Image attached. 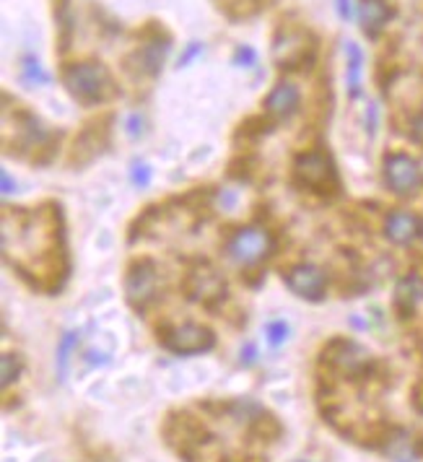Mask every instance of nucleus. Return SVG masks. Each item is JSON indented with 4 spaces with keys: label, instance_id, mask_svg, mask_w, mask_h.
Here are the masks:
<instances>
[{
    "label": "nucleus",
    "instance_id": "nucleus-13",
    "mask_svg": "<svg viewBox=\"0 0 423 462\" xmlns=\"http://www.w3.org/2000/svg\"><path fill=\"white\" fill-rule=\"evenodd\" d=\"M299 88L294 86V84H278V86L267 94V99H265V112L270 115V117L275 119V122H283V119H288L294 112L299 109Z\"/></svg>",
    "mask_w": 423,
    "mask_h": 462
},
{
    "label": "nucleus",
    "instance_id": "nucleus-24",
    "mask_svg": "<svg viewBox=\"0 0 423 462\" xmlns=\"http://www.w3.org/2000/svg\"><path fill=\"white\" fill-rule=\"evenodd\" d=\"M151 182V169L149 164H133V184H138V187H149Z\"/></svg>",
    "mask_w": 423,
    "mask_h": 462
},
{
    "label": "nucleus",
    "instance_id": "nucleus-29",
    "mask_svg": "<svg viewBox=\"0 0 423 462\" xmlns=\"http://www.w3.org/2000/svg\"><path fill=\"white\" fill-rule=\"evenodd\" d=\"M3 195H8V193H13V180H11V174L8 172H3Z\"/></svg>",
    "mask_w": 423,
    "mask_h": 462
},
{
    "label": "nucleus",
    "instance_id": "nucleus-4",
    "mask_svg": "<svg viewBox=\"0 0 423 462\" xmlns=\"http://www.w3.org/2000/svg\"><path fill=\"white\" fill-rule=\"evenodd\" d=\"M297 177L299 182L314 190V193H332L338 177H335V166L330 162L328 153L322 151H309L297 162Z\"/></svg>",
    "mask_w": 423,
    "mask_h": 462
},
{
    "label": "nucleus",
    "instance_id": "nucleus-11",
    "mask_svg": "<svg viewBox=\"0 0 423 462\" xmlns=\"http://www.w3.org/2000/svg\"><path fill=\"white\" fill-rule=\"evenodd\" d=\"M286 286L301 299L317 301L325 291V273L314 265H297V268L288 270Z\"/></svg>",
    "mask_w": 423,
    "mask_h": 462
},
{
    "label": "nucleus",
    "instance_id": "nucleus-9",
    "mask_svg": "<svg viewBox=\"0 0 423 462\" xmlns=\"http://www.w3.org/2000/svg\"><path fill=\"white\" fill-rule=\"evenodd\" d=\"M167 55H169V37H153L149 42H143L138 47L135 52L127 57V65L138 70L140 75H159L161 68H164V60H167Z\"/></svg>",
    "mask_w": 423,
    "mask_h": 462
},
{
    "label": "nucleus",
    "instance_id": "nucleus-25",
    "mask_svg": "<svg viewBox=\"0 0 423 462\" xmlns=\"http://www.w3.org/2000/svg\"><path fill=\"white\" fill-rule=\"evenodd\" d=\"M200 52H203V44L200 42H190L187 44V50L180 55V68H187V65H190Z\"/></svg>",
    "mask_w": 423,
    "mask_h": 462
},
{
    "label": "nucleus",
    "instance_id": "nucleus-12",
    "mask_svg": "<svg viewBox=\"0 0 423 462\" xmlns=\"http://www.w3.org/2000/svg\"><path fill=\"white\" fill-rule=\"evenodd\" d=\"M167 436H169V441L177 447L180 452H185V454H190L192 447H198L200 441H205V429H203L198 421L192 418V416H174V418L169 421V429H167Z\"/></svg>",
    "mask_w": 423,
    "mask_h": 462
},
{
    "label": "nucleus",
    "instance_id": "nucleus-10",
    "mask_svg": "<svg viewBox=\"0 0 423 462\" xmlns=\"http://www.w3.org/2000/svg\"><path fill=\"white\" fill-rule=\"evenodd\" d=\"M223 291H226L223 278L213 268H208V265L195 268L190 273V278H187V293H190V299L203 301V304L218 301L223 296Z\"/></svg>",
    "mask_w": 423,
    "mask_h": 462
},
{
    "label": "nucleus",
    "instance_id": "nucleus-26",
    "mask_svg": "<svg viewBox=\"0 0 423 462\" xmlns=\"http://www.w3.org/2000/svg\"><path fill=\"white\" fill-rule=\"evenodd\" d=\"M338 3V16L343 21H350L353 19V3L350 0H335Z\"/></svg>",
    "mask_w": 423,
    "mask_h": 462
},
{
    "label": "nucleus",
    "instance_id": "nucleus-30",
    "mask_svg": "<svg viewBox=\"0 0 423 462\" xmlns=\"http://www.w3.org/2000/svg\"><path fill=\"white\" fill-rule=\"evenodd\" d=\"M242 361L252 364V361H254V345H247V358H242Z\"/></svg>",
    "mask_w": 423,
    "mask_h": 462
},
{
    "label": "nucleus",
    "instance_id": "nucleus-1",
    "mask_svg": "<svg viewBox=\"0 0 423 462\" xmlns=\"http://www.w3.org/2000/svg\"><path fill=\"white\" fill-rule=\"evenodd\" d=\"M65 86L73 94V99L84 104H99L117 94L115 81L102 63H75L63 75Z\"/></svg>",
    "mask_w": 423,
    "mask_h": 462
},
{
    "label": "nucleus",
    "instance_id": "nucleus-31",
    "mask_svg": "<svg viewBox=\"0 0 423 462\" xmlns=\"http://www.w3.org/2000/svg\"><path fill=\"white\" fill-rule=\"evenodd\" d=\"M299 462H304V460H299Z\"/></svg>",
    "mask_w": 423,
    "mask_h": 462
},
{
    "label": "nucleus",
    "instance_id": "nucleus-7",
    "mask_svg": "<svg viewBox=\"0 0 423 462\" xmlns=\"http://www.w3.org/2000/svg\"><path fill=\"white\" fill-rule=\"evenodd\" d=\"M384 180H387L392 193L408 195L423 182V172L411 156H405V153H392V156L384 159Z\"/></svg>",
    "mask_w": 423,
    "mask_h": 462
},
{
    "label": "nucleus",
    "instance_id": "nucleus-23",
    "mask_svg": "<svg viewBox=\"0 0 423 462\" xmlns=\"http://www.w3.org/2000/svg\"><path fill=\"white\" fill-rule=\"evenodd\" d=\"M234 65H239V68H254V65H257V52H254L250 44H239L236 52H234Z\"/></svg>",
    "mask_w": 423,
    "mask_h": 462
},
{
    "label": "nucleus",
    "instance_id": "nucleus-19",
    "mask_svg": "<svg viewBox=\"0 0 423 462\" xmlns=\"http://www.w3.org/2000/svg\"><path fill=\"white\" fill-rule=\"evenodd\" d=\"M78 345V333H65L60 345H57V374L65 376L68 372V361H70V351Z\"/></svg>",
    "mask_w": 423,
    "mask_h": 462
},
{
    "label": "nucleus",
    "instance_id": "nucleus-16",
    "mask_svg": "<svg viewBox=\"0 0 423 462\" xmlns=\"http://www.w3.org/2000/svg\"><path fill=\"white\" fill-rule=\"evenodd\" d=\"M361 73H364V52L356 42L346 44V84H348V97H361Z\"/></svg>",
    "mask_w": 423,
    "mask_h": 462
},
{
    "label": "nucleus",
    "instance_id": "nucleus-3",
    "mask_svg": "<svg viewBox=\"0 0 423 462\" xmlns=\"http://www.w3.org/2000/svg\"><path fill=\"white\" fill-rule=\"evenodd\" d=\"M322 364L343 376H361L371 369V354L366 348H361L359 343L335 340V343H330L325 348Z\"/></svg>",
    "mask_w": 423,
    "mask_h": 462
},
{
    "label": "nucleus",
    "instance_id": "nucleus-28",
    "mask_svg": "<svg viewBox=\"0 0 423 462\" xmlns=\"http://www.w3.org/2000/svg\"><path fill=\"white\" fill-rule=\"evenodd\" d=\"M377 104H369V112H366V122H369V135H374V130H377Z\"/></svg>",
    "mask_w": 423,
    "mask_h": 462
},
{
    "label": "nucleus",
    "instance_id": "nucleus-6",
    "mask_svg": "<svg viewBox=\"0 0 423 462\" xmlns=\"http://www.w3.org/2000/svg\"><path fill=\"white\" fill-rule=\"evenodd\" d=\"M161 343L167 345L169 351L182 356L190 354H203V351H211L216 338L208 327H200V325H182V327H171L164 333Z\"/></svg>",
    "mask_w": 423,
    "mask_h": 462
},
{
    "label": "nucleus",
    "instance_id": "nucleus-18",
    "mask_svg": "<svg viewBox=\"0 0 423 462\" xmlns=\"http://www.w3.org/2000/svg\"><path fill=\"white\" fill-rule=\"evenodd\" d=\"M21 78L26 84H34V86H47L50 84V73L42 68V63L32 57V55H26L21 57Z\"/></svg>",
    "mask_w": 423,
    "mask_h": 462
},
{
    "label": "nucleus",
    "instance_id": "nucleus-15",
    "mask_svg": "<svg viewBox=\"0 0 423 462\" xmlns=\"http://www.w3.org/2000/svg\"><path fill=\"white\" fill-rule=\"evenodd\" d=\"M392 8L387 6V0H361L359 6V19L364 32L369 37H377V34L384 29V23L390 21Z\"/></svg>",
    "mask_w": 423,
    "mask_h": 462
},
{
    "label": "nucleus",
    "instance_id": "nucleus-22",
    "mask_svg": "<svg viewBox=\"0 0 423 462\" xmlns=\"http://www.w3.org/2000/svg\"><path fill=\"white\" fill-rule=\"evenodd\" d=\"M55 19L60 23V29H63V47H68V37H70V29H73V16H70V3L68 0H60L57 3V8H55Z\"/></svg>",
    "mask_w": 423,
    "mask_h": 462
},
{
    "label": "nucleus",
    "instance_id": "nucleus-8",
    "mask_svg": "<svg viewBox=\"0 0 423 462\" xmlns=\"http://www.w3.org/2000/svg\"><path fill=\"white\" fill-rule=\"evenodd\" d=\"M156 283H159V276H156V268L151 265V262H135L130 273H127V280H125V293H127V301L138 307V309H143L151 299H153V293H156Z\"/></svg>",
    "mask_w": 423,
    "mask_h": 462
},
{
    "label": "nucleus",
    "instance_id": "nucleus-2",
    "mask_svg": "<svg viewBox=\"0 0 423 462\" xmlns=\"http://www.w3.org/2000/svg\"><path fill=\"white\" fill-rule=\"evenodd\" d=\"M273 57L278 68H301L312 63L314 57V42L304 29H281L273 44Z\"/></svg>",
    "mask_w": 423,
    "mask_h": 462
},
{
    "label": "nucleus",
    "instance_id": "nucleus-27",
    "mask_svg": "<svg viewBox=\"0 0 423 462\" xmlns=\"http://www.w3.org/2000/svg\"><path fill=\"white\" fill-rule=\"evenodd\" d=\"M140 125H143V119H140V115H130L127 117V133L135 138V135H140Z\"/></svg>",
    "mask_w": 423,
    "mask_h": 462
},
{
    "label": "nucleus",
    "instance_id": "nucleus-14",
    "mask_svg": "<svg viewBox=\"0 0 423 462\" xmlns=\"http://www.w3.org/2000/svg\"><path fill=\"white\" fill-rule=\"evenodd\" d=\"M421 229L423 224L418 215L408 213V211H395V213H390L387 224H384V234L395 244H411V242L421 237Z\"/></svg>",
    "mask_w": 423,
    "mask_h": 462
},
{
    "label": "nucleus",
    "instance_id": "nucleus-20",
    "mask_svg": "<svg viewBox=\"0 0 423 462\" xmlns=\"http://www.w3.org/2000/svg\"><path fill=\"white\" fill-rule=\"evenodd\" d=\"M0 364H3V387H8L13 379H19V374H21V369H24V361L19 354H3Z\"/></svg>",
    "mask_w": 423,
    "mask_h": 462
},
{
    "label": "nucleus",
    "instance_id": "nucleus-5",
    "mask_svg": "<svg viewBox=\"0 0 423 462\" xmlns=\"http://www.w3.org/2000/svg\"><path fill=\"white\" fill-rule=\"evenodd\" d=\"M270 247H273L270 234L260 226H250L234 234V239L229 242V255L239 265H254L270 255Z\"/></svg>",
    "mask_w": 423,
    "mask_h": 462
},
{
    "label": "nucleus",
    "instance_id": "nucleus-21",
    "mask_svg": "<svg viewBox=\"0 0 423 462\" xmlns=\"http://www.w3.org/2000/svg\"><path fill=\"white\" fill-rule=\"evenodd\" d=\"M288 325L283 323V320H273V323H267V327H265V335H267V343L273 345V348H278V345H283L288 340Z\"/></svg>",
    "mask_w": 423,
    "mask_h": 462
},
{
    "label": "nucleus",
    "instance_id": "nucleus-17",
    "mask_svg": "<svg viewBox=\"0 0 423 462\" xmlns=\"http://www.w3.org/2000/svg\"><path fill=\"white\" fill-rule=\"evenodd\" d=\"M423 299V278L421 276H408L397 283V304L402 309H413Z\"/></svg>",
    "mask_w": 423,
    "mask_h": 462
}]
</instances>
